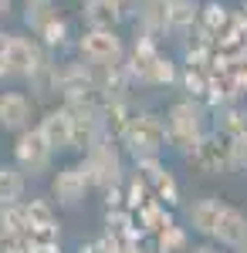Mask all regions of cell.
I'll use <instances>...</instances> for the list:
<instances>
[{"label":"cell","mask_w":247,"mask_h":253,"mask_svg":"<svg viewBox=\"0 0 247 253\" xmlns=\"http://www.w3.org/2000/svg\"><path fill=\"white\" fill-rule=\"evenodd\" d=\"M55 17H58L55 0H27V7H24V24H27L34 34H41Z\"/></svg>","instance_id":"7402d4cb"},{"label":"cell","mask_w":247,"mask_h":253,"mask_svg":"<svg viewBox=\"0 0 247 253\" xmlns=\"http://www.w3.org/2000/svg\"><path fill=\"white\" fill-rule=\"evenodd\" d=\"M200 0H170V34H190L193 27L200 24Z\"/></svg>","instance_id":"2e32d148"},{"label":"cell","mask_w":247,"mask_h":253,"mask_svg":"<svg viewBox=\"0 0 247 253\" xmlns=\"http://www.w3.org/2000/svg\"><path fill=\"white\" fill-rule=\"evenodd\" d=\"M122 152L139 162V159H156L170 149V128H166V115H156V112H142L129 122V128L119 138Z\"/></svg>","instance_id":"7a4b0ae2"},{"label":"cell","mask_w":247,"mask_h":253,"mask_svg":"<svg viewBox=\"0 0 247 253\" xmlns=\"http://www.w3.org/2000/svg\"><path fill=\"white\" fill-rule=\"evenodd\" d=\"M78 58L92 68H112V64H125L129 47L119 38V31H105V27H85L81 38L75 41Z\"/></svg>","instance_id":"5b68a950"},{"label":"cell","mask_w":247,"mask_h":253,"mask_svg":"<svg viewBox=\"0 0 247 253\" xmlns=\"http://www.w3.org/2000/svg\"><path fill=\"white\" fill-rule=\"evenodd\" d=\"M24 213H27V230L31 226H58V206L48 196L24 199Z\"/></svg>","instance_id":"d6986e66"},{"label":"cell","mask_w":247,"mask_h":253,"mask_svg":"<svg viewBox=\"0 0 247 253\" xmlns=\"http://www.w3.org/2000/svg\"><path fill=\"white\" fill-rule=\"evenodd\" d=\"M27 199V175L14 162H0V206L10 210Z\"/></svg>","instance_id":"9a60e30c"},{"label":"cell","mask_w":247,"mask_h":253,"mask_svg":"<svg viewBox=\"0 0 247 253\" xmlns=\"http://www.w3.org/2000/svg\"><path fill=\"white\" fill-rule=\"evenodd\" d=\"M224 210H227V203H224L220 196H200V199H193L190 206H186V223H190V230L196 236L213 240Z\"/></svg>","instance_id":"8fae6325"},{"label":"cell","mask_w":247,"mask_h":253,"mask_svg":"<svg viewBox=\"0 0 247 253\" xmlns=\"http://www.w3.org/2000/svg\"><path fill=\"white\" fill-rule=\"evenodd\" d=\"M10 216H7V210H3V206H0V243H3V240H10Z\"/></svg>","instance_id":"d4e9b609"},{"label":"cell","mask_w":247,"mask_h":253,"mask_svg":"<svg viewBox=\"0 0 247 253\" xmlns=\"http://www.w3.org/2000/svg\"><path fill=\"white\" fill-rule=\"evenodd\" d=\"M190 226H180V223H170L166 230L156 233V250L159 253H190Z\"/></svg>","instance_id":"ffe728a7"},{"label":"cell","mask_w":247,"mask_h":253,"mask_svg":"<svg viewBox=\"0 0 247 253\" xmlns=\"http://www.w3.org/2000/svg\"><path fill=\"white\" fill-rule=\"evenodd\" d=\"M34 112H38V101L27 95V91H17V88H7L0 91V128L10 132V135H20L27 132L34 122Z\"/></svg>","instance_id":"9c48e42d"},{"label":"cell","mask_w":247,"mask_h":253,"mask_svg":"<svg viewBox=\"0 0 247 253\" xmlns=\"http://www.w3.org/2000/svg\"><path fill=\"white\" fill-rule=\"evenodd\" d=\"M230 145H234V166L247 172V138H230Z\"/></svg>","instance_id":"603a6c76"},{"label":"cell","mask_w":247,"mask_h":253,"mask_svg":"<svg viewBox=\"0 0 247 253\" xmlns=\"http://www.w3.org/2000/svg\"><path fill=\"white\" fill-rule=\"evenodd\" d=\"M58 152L51 149V142L44 138L38 125H31L27 132H20L14 135V166H17L20 172L27 175V179H41V175L55 172Z\"/></svg>","instance_id":"277c9868"},{"label":"cell","mask_w":247,"mask_h":253,"mask_svg":"<svg viewBox=\"0 0 247 253\" xmlns=\"http://www.w3.org/2000/svg\"><path fill=\"white\" fill-rule=\"evenodd\" d=\"M81 17L88 27H105V31H115L122 20L129 17L125 3L122 0H85V10Z\"/></svg>","instance_id":"5bb4252c"},{"label":"cell","mask_w":247,"mask_h":253,"mask_svg":"<svg viewBox=\"0 0 247 253\" xmlns=\"http://www.w3.org/2000/svg\"><path fill=\"white\" fill-rule=\"evenodd\" d=\"M48 58H55V54H48L41 41L24 38V34H10V47H7V75L10 78L27 81Z\"/></svg>","instance_id":"ba28073f"},{"label":"cell","mask_w":247,"mask_h":253,"mask_svg":"<svg viewBox=\"0 0 247 253\" xmlns=\"http://www.w3.org/2000/svg\"><path fill=\"white\" fill-rule=\"evenodd\" d=\"M78 162H81V169L92 179V189H98V193L125 186V179H129L125 175V152H122L119 138H112V135L98 138L85 156H78Z\"/></svg>","instance_id":"3957f363"},{"label":"cell","mask_w":247,"mask_h":253,"mask_svg":"<svg viewBox=\"0 0 247 253\" xmlns=\"http://www.w3.org/2000/svg\"><path fill=\"white\" fill-rule=\"evenodd\" d=\"M149 186H152V196L159 199V203H166V206H180L183 203V189H180V182H176V175L170 172V169H163V172H156L149 179Z\"/></svg>","instance_id":"44dd1931"},{"label":"cell","mask_w":247,"mask_h":253,"mask_svg":"<svg viewBox=\"0 0 247 253\" xmlns=\"http://www.w3.org/2000/svg\"><path fill=\"white\" fill-rule=\"evenodd\" d=\"M234 253H247V243H244V247H241V250H234Z\"/></svg>","instance_id":"83f0119b"},{"label":"cell","mask_w":247,"mask_h":253,"mask_svg":"<svg viewBox=\"0 0 247 253\" xmlns=\"http://www.w3.org/2000/svg\"><path fill=\"white\" fill-rule=\"evenodd\" d=\"M244 10H247V0H244Z\"/></svg>","instance_id":"f1b7e54d"},{"label":"cell","mask_w":247,"mask_h":253,"mask_svg":"<svg viewBox=\"0 0 247 253\" xmlns=\"http://www.w3.org/2000/svg\"><path fill=\"white\" fill-rule=\"evenodd\" d=\"M180 75H183L180 58H173V54H166V51H159V54L142 68L139 84H146V88H180Z\"/></svg>","instance_id":"7c38bea8"},{"label":"cell","mask_w":247,"mask_h":253,"mask_svg":"<svg viewBox=\"0 0 247 253\" xmlns=\"http://www.w3.org/2000/svg\"><path fill=\"white\" fill-rule=\"evenodd\" d=\"M166 128H170V152L193 159L203 135L213 132V112L200 98H176L166 108Z\"/></svg>","instance_id":"6da1fadb"},{"label":"cell","mask_w":247,"mask_h":253,"mask_svg":"<svg viewBox=\"0 0 247 253\" xmlns=\"http://www.w3.org/2000/svg\"><path fill=\"white\" fill-rule=\"evenodd\" d=\"M230 17H234V10H230L227 3H220V0H203V10H200V27L210 31L213 38H220L224 31H227Z\"/></svg>","instance_id":"e0dca14e"},{"label":"cell","mask_w":247,"mask_h":253,"mask_svg":"<svg viewBox=\"0 0 247 253\" xmlns=\"http://www.w3.org/2000/svg\"><path fill=\"white\" fill-rule=\"evenodd\" d=\"M38 38H41V44H44V51H48V54H61V51H68V47H71V24H68L64 17H55L38 34Z\"/></svg>","instance_id":"ac0fdd59"},{"label":"cell","mask_w":247,"mask_h":253,"mask_svg":"<svg viewBox=\"0 0 247 253\" xmlns=\"http://www.w3.org/2000/svg\"><path fill=\"white\" fill-rule=\"evenodd\" d=\"M92 193V179L81 169V162H64L51 175V199L58 210H78Z\"/></svg>","instance_id":"8992f818"},{"label":"cell","mask_w":247,"mask_h":253,"mask_svg":"<svg viewBox=\"0 0 247 253\" xmlns=\"http://www.w3.org/2000/svg\"><path fill=\"white\" fill-rule=\"evenodd\" d=\"M149 253H159V250H149Z\"/></svg>","instance_id":"f546056e"},{"label":"cell","mask_w":247,"mask_h":253,"mask_svg":"<svg viewBox=\"0 0 247 253\" xmlns=\"http://www.w3.org/2000/svg\"><path fill=\"white\" fill-rule=\"evenodd\" d=\"M38 128L44 132V138L51 142L58 156L64 152H75V125H71V112L58 101V105H48L38 118Z\"/></svg>","instance_id":"30bf717a"},{"label":"cell","mask_w":247,"mask_h":253,"mask_svg":"<svg viewBox=\"0 0 247 253\" xmlns=\"http://www.w3.org/2000/svg\"><path fill=\"white\" fill-rule=\"evenodd\" d=\"M213 243H220L224 250H241L247 243V213L244 210H237V206H230L224 210L220 216V223H217V233H213Z\"/></svg>","instance_id":"4fadbf2b"},{"label":"cell","mask_w":247,"mask_h":253,"mask_svg":"<svg viewBox=\"0 0 247 253\" xmlns=\"http://www.w3.org/2000/svg\"><path fill=\"white\" fill-rule=\"evenodd\" d=\"M224 247L220 243H213V240H203V243H196V247H190V253H220Z\"/></svg>","instance_id":"484cf974"},{"label":"cell","mask_w":247,"mask_h":253,"mask_svg":"<svg viewBox=\"0 0 247 253\" xmlns=\"http://www.w3.org/2000/svg\"><path fill=\"white\" fill-rule=\"evenodd\" d=\"M7 47H10V34L0 31V81L10 78V75H7Z\"/></svg>","instance_id":"cb8c5ba5"},{"label":"cell","mask_w":247,"mask_h":253,"mask_svg":"<svg viewBox=\"0 0 247 253\" xmlns=\"http://www.w3.org/2000/svg\"><path fill=\"white\" fill-rule=\"evenodd\" d=\"M14 14V0H0V17H10Z\"/></svg>","instance_id":"4316f807"},{"label":"cell","mask_w":247,"mask_h":253,"mask_svg":"<svg viewBox=\"0 0 247 253\" xmlns=\"http://www.w3.org/2000/svg\"><path fill=\"white\" fill-rule=\"evenodd\" d=\"M190 162H193V166H196L203 175H227V172H237V166H234V145H230V138L220 135V132H210V135H203V142L196 145V152H193Z\"/></svg>","instance_id":"52a82bcc"}]
</instances>
